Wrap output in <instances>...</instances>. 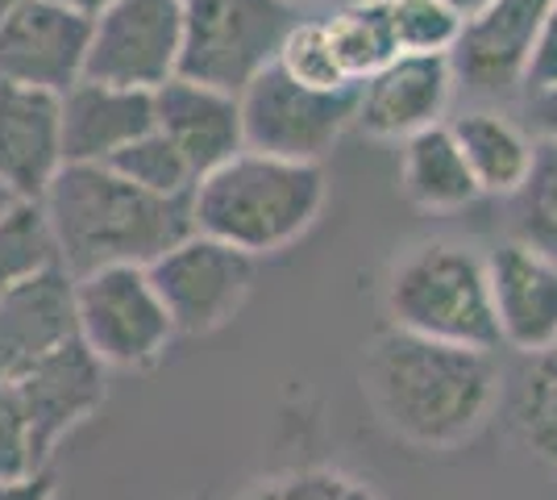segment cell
Masks as SVG:
<instances>
[{
	"label": "cell",
	"instance_id": "cell-1",
	"mask_svg": "<svg viewBox=\"0 0 557 500\" xmlns=\"http://www.w3.org/2000/svg\"><path fill=\"white\" fill-rule=\"evenodd\" d=\"M362 392L399 442L454 451L491 422L504 380L491 351L387 330L367 346Z\"/></svg>",
	"mask_w": 557,
	"mask_h": 500
},
{
	"label": "cell",
	"instance_id": "cell-2",
	"mask_svg": "<svg viewBox=\"0 0 557 500\" xmlns=\"http://www.w3.org/2000/svg\"><path fill=\"white\" fill-rule=\"evenodd\" d=\"M38 214L71 280L104 267H150L191 234V200L154 196L109 163H67Z\"/></svg>",
	"mask_w": 557,
	"mask_h": 500
},
{
	"label": "cell",
	"instance_id": "cell-3",
	"mask_svg": "<svg viewBox=\"0 0 557 500\" xmlns=\"http://www.w3.org/2000/svg\"><path fill=\"white\" fill-rule=\"evenodd\" d=\"M329 175L321 163H292L237 150L191 188V230L262 259L300 242L325 209Z\"/></svg>",
	"mask_w": 557,
	"mask_h": 500
},
{
	"label": "cell",
	"instance_id": "cell-4",
	"mask_svg": "<svg viewBox=\"0 0 557 500\" xmlns=\"http://www.w3.org/2000/svg\"><path fill=\"white\" fill-rule=\"evenodd\" d=\"M392 330L495 351V309H491L487 255L462 239H420L392 259L383 284Z\"/></svg>",
	"mask_w": 557,
	"mask_h": 500
},
{
	"label": "cell",
	"instance_id": "cell-5",
	"mask_svg": "<svg viewBox=\"0 0 557 500\" xmlns=\"http://www.w3.org/2000/svg\"><path fill=\"white\" fill-rule=\"evenodd\" d=\"M109 397V371L75 338L17 380L0 383V479L50 472V459Z\"/></svg>",
	"mask_w": 557,
	"mask_h": 500
},
{
	"label": "cell",
	"instance_id": "cell-6",
	"mask_svg": "<svg viewBox=\"0 0 557 500\" xmlns=\"http://www.w3.org/2000/svg\"><path fill=\"white\" fill-rule=\"evenodd\" d=\"M184 4V47L180 75L242 93L258 72L275 63L287 29L300 9L287 0H180Z\"/></svg>",
	"mask_w": 557,
	"mask_h": 500
},
{
	"label": "cell",
	"instance_id": "cell-7",
	"mask_svg": "<svg viewBox=\"0 0 557 500\" xmlns=\"http://www.w3.org/2000/svg\"><path fill=\"white\" fill-rule=\"evenodd\" d=\"M75 333L104 371H146L171 351L175 326L166 317L146 267H104L71 280Z\"/></svg>",
	"mask_w": 557,
	"mask_h": 500
},
{
	"label": "cell",
	"instance_id": "cell-8",
	"mask_svg": "<svg viewBox=\"0 0 557 500\" xmlns=\"http://www.w3.org/2000/svg\"><path fill=\"white\" fill-rule=\"evenodd\" d=\"M242 143L246 150L271 155V159H292V163H321L325 155L342 143L354 125V88L321 93L296 84L271 63L258 72L242 93Z\"/></svg>",
	"mask_w": 557,
	"mask_h": 500
},
{
	"label": "cell",
	"instance_id": "cell-9",
	"mask_svg": "<svg viewBox=\"0 0 557 500\" xmlns=\"http://www.w3.org/2000/svg\"><path fill=\"white\" fill-rule=\"evenodd\" d=\"M146 276L175 326V338H205L225 330L246 309V296L255 288V259L191 230L150 263Z\"/></svg>",
	"mask_w": 557,
	"mask_h": 500
},
{
	"label": "cell",
	"instance_id": "cell-10",
	"mask_svg": "<svg viewBox=\"0 0 557 500\" xmlns=\"http://www.w3.org/2000/svg\"><path fill=\"white\" fill-rule=\"evenodd\" d=\"M545 13L549 0H491L487 9L466 17L449 50L458 93L474 105H504L511 96H524Z\"/></svg>",
	"mask_w": 557,
	"mask_h": 500
},
{
	"label": "cell",
	"instance_id": "cell-11",
	"mask_svg": "<svg viewBox=\"0 0 557 500\" xmlns=\"http://www.w3.org/2000/svg\"><path fill=\"white\" fill-rule=\"evenodd\" d=\"M184 4L180 0H113L92 17L88 80L154 93L180 75Z\"/></svg>",
	"mask_w": 557,
	"mask_h": 500
},
{
	"label": "cell",
	"instance_id": "cell-12",
	"mask_svg": "<svg viewBox=\"0 0 557 500\" xmlns=\"http://www.w3.org/2000/svg\"><path fill=\"white\" fill-rule=\"evenodd\" d=\"M92 17L59 0H17L0 9V84L63 96L88 75Z\"/></svg>",
	"mask_w": 557,
	"mask_h": 500
},
{
	"label": "cell",
	"instance_id": "cell-13",
	"mask_svg": "<svg viewBox=\"0 0 557 500\" xmlns=\"http://www.w3.org/2000/svg\"><path fill=\"white\" fill-rule=\"evenodd\" d=\"M454 96L458 84L449 59L395 54L383 72L354 88V125L374 143H408L449 121Z\"/></svg>",
	"mask_w": 557,
	"mask_h": 500
},
{
	"label": "cell",
	"instance_id": "cell-14",
	"mask_svg": "<svg viewBox=\"0 0 557 500\" xmlns=\"http://www.w3.org/2000/svg\"><path fill=\"white\" fill-rule=\"evenodd\" d=\"M491 309L499 346L541 355L557 346V263L524 242H499L487 251Z\"/></svg>",
	"mask_w": 557,
	"mask_h": 500
},
{
	"label": "cell",
	"instance_id": "cell-15",
	"mask_svg": "<svg viewBox=\"0 0 557 500\" xmlns=\"http://www.w3.org/2000/svg\"><path fill=\"white\" fill-rule=\"evenodd\" d=\"M63 167L59 96L0 84V192L13 205H42Z\"/></svg>",
	"mask_w": 557,
	"mask_h": 500
},
{
	"label": "cell",
	"instance_id": "cell-16",
	"mask_svg": "<svg viewBox=\"0 0 557 500\" xmlns=\"http://www.w3.org/2000/svg\"><path fill=\"white\" fill-rule=\"evenodd\" d=\"M71 276L54 263L0 296V383L17 380L47 355L75 342Z\"/></svg>",
	"mask_w": 557,
	"mask_h": 500
},
{
	"label": "cell",
	"instance_id": "cell-17",
	"mask_svg": "<svg viewBox=\"0 0 557 500\" xmlns=\"http://www.w3.org/2000/svg\"><path fill=\"white\" fill-rule=\"evenodd\" d=\"M154 134H163L196 171V180H205L209 171L230 163L237 150H246L242 100L237 93L175 75L163 88H154Z\"/></svg>",
	"mask_w": 557,
	"mask_h": 500
},
{
	"label": "cell",
	"instance_id": "cell-18",
	"mask_svg": "<svg viewBox=\"0 0 557 500\" xmlns=\"http://www.w3.org/2000/svg\"><path fill=\"white\" fill-rule=\"evenodd\" d=\"M63 105V159L67 163H113L125 146L154 130V93L79 80L59 96Z\"/></svg>",
	"mask_w": 557,
	"mask_h": 500
},
{
	"label": "cell",
	"instance_id": "cell-19",
	"mask_svg": "<svg viewBox=\"0 0 557 500\" xmlns=\"http://www.w3.org/2000/svg\"><path fill=\"white\" fill-rule=\"evenodd\" d=\"M445 125H449V134L462 150L474 184H479V196L511 200L524 188L536 159V138L529 134L524 121L504 113L499 105H470Z\"/></svg>",
	"mask_w": 557,
	"mask_h": 500
},
{
	"label": "cell",
	"instance_id": "cell-20",
	"mask_svg": "<svg viewBox=\"0 0 557 500\" xmlns=\"http://www.w3.org/2000/svg\"><path fill=\"white\" fill-rule=\"evenodd\" d=\"M399 192L424 214H454L479 200V184L445 121L399 143Z\"/></svg>",
	"mask_w": 557,
	"mask_h": 500
},
{
	"label": "cell",
	"instance_id": "cell-21",
	"mask_svg": "<svg viewBox=\"0 0 557 500\" xmlns=\"http://www.w3.org/2000/svg\"><path fill=\"white\" fill-rule=\"evenodd\" d=\"M511 434L524 451L557 467V346L524 355L508 392Z\"/></svg>",
	"mask_w": 557,
	"mask_h": 500
},
{
	"label": "cell",
	"instance_id": "cell-22",
	"mask_svg": "<svg viewBox=\"0 0 557 500\" xmlns=\"http://www.w3.org/2000/svg\"><path fill=\"white\" fill-rule=\"evenodd\" d=\"M325 25L333 50H337V63L354 88L362 80H371L374 72H383L399 54L392 22H387V4H337L333 13H325Z\"/></svg>",
	"mask_w": 557,
	"mask_h": 500
},
{
	"label": "cell",
	"instance_id": "cell-23",
	"mask_svg": "<svg viewBox=\"0 0 557 500\" xmlns=\"http://www.w3.org/2000/svg\"><path fill=\"white\" fill-rule=\"evenodd\" d=\"M511 239L557 263V143H536L533 171L508 200Z\"/></svg>",
	"mask_w": 557,
	"mask_h": 500
},
{
	"label": "cell",
	"instance_id": "cell-24",
	"mask_svg": "<svg viewBox=\"0 0 557 500\" xmlns=\"http://www.w3.org/2000/svg\"><path fill=\"white\" fill-rule=\"evenodd\" d=\"M275 68L283 75H292L296 84L321 88V93L354 88L346 72H342V63H337V50H333L325 17H300V22L292 25L275 54Z\"/></svg>",
	"mask_w": 557,
	"mask_h": 500
},
{
	"label": "cell",
	"instance_id": "cell-25",
	"mask_svg": "<svg viewBox=\"0 0 557 500\" xmlns=\"http://www.w3.org/2000/svg\"><path fill=\"white\" fill-rule=\"evenodd\" d=\"M242 500H383V497H379L374 484H367V479L346 472V467L312 463V467H287V472L255 479Z\"/></svg>",
	"mask_w": 557,
	"mask_h": 500
},
{
	"label": "cell",
	"instance_id": "cell-26",
	"mask_svg": "<svg viewBox=\"0 0 557 500\" xmlns=\"http://www.w3.org/2000/svg\"><path fill=\"white\" fill-rule=\"evenodd\" d=\"M109 167L121 171L129 184L154 192V196H171V200H191V188L200 184L184 155L166 143L163 134H154V130L146 138H138L134 146H125Z\"/></svg>",
	"mask_w": 557,
	"mask_h": 500
},
{
	"label": "cell",
	"instance_id": "cell-27",
	"mask_svg": "<svg viewBox=\"0 0 557 500\" xmlns=\"http://www.w3.org/2000/svg\"><path fill=\"white\" fill-rule=\"evenodd\" d=\"M54 246H50L47 221L38 205H17L0 217V296L13 284L54 267Z\"/></svg>",
	"mask_w": 557,
	"mask_h": 500
},
{
	"label": "cell",
	"instance_id": "cell-28",
	"mask_svg": "<svg viewBox=\"0 0 557 500\" xmlns=\"http://www.w3.org/2000/svg\"><path fill=\"white\" fill-rule=\"evenodd\" d=\"M387 22L399 54H433L449 59V50L462 34V17L445 9L442 0H392Z\"/></svg>",
	"mask_w": 557,
	"mask_h": 500
},
{
	"label": "cell",
	"instance_id": "cell-29",
	"mask_svg": "<svg viewBox=\"0 0 557 500\" xmlns=\"http://www.w3.org/2000/svg\"><path fill=\"white\" fill-rule=\"evenodd\" d=\"M557 84V0H549V13L541 22V38H536V54H533V72H529V88H549Z\"/></svg>",
	"mask_w": 557,
	"mask_h": 500
},
{
	"label": "cell",
	"instance_id": "cell-30",
	"mask_svg": "<svg viewBox=\"0 0 557 500\" xmlns=\"http://www.w3.org/2000/svg\"><path fill=\"white\" fill-rule=\"evenodd\" d=\"M520 100H524L529 134H533L536 143H557V84L533 88V93H524Z\"/></svg>",
	"mask_w": 557,
	"mask_h": 500
},
{
	"label": "cell",
	"instance_id": "cell-31",
	"mask_svg": "<svg viewBox=\"0 0 557 500\" xmlns=\"http://www.w3.org/2000/svg\"><path fill=\"white\" fill-rule=\"evenodd\" d=\"M0 500H59V484L50 472L25 479H0Z\"/></svg>",
	"mask_w": 557,
	"mask_h": 500
},
{
	"label": "cell",
	"instance_id": "cell-32",
	"mask_svg": "<svg viewBox=\"0 0 557 500\" xmlns=\"http://www.w3.org/2000/svg\"><path fill=\"white\" fill-rule=\"evenodd\" d=\"M59 4H67L75 13H84V17H96V13H104L113 0H59Z\"/></svg>",
	"mask_w": 557,
	"mask_h": 500
},
{
	"label": "cell",
	"instance_id": "cell-33",
	"mask_svg": "<svg viewBox=\"0 0 557 500\" xmlns=\"http://www.w3.org/2000/svg\"><path fill=\"white\" fill-rule=\"evenodd\" d=\"M445 9H454V13H458V17H474V13H479V9H487L491 0H442Z\"/></svg>",
	"mask_w": 557,
	"mask_h": 500
},
{
	"label": "cell",
	"instance_id": "cell-34",
	"mask_svg": "<svg viewBox=\"0 0 557 500\" xmlns=\"http://www.w3.org/2000/svg\"><path fill=\"white\" fill-rule=\"evenodd\" d=\"M9 209H17V205H13V200H9V196H4V192H0V217L9 214Z\"/></svg>",
	"mask_w": 557,
	"mask_h": 500
},
{
	"label": "cell",
	"instance_id": "cell-35",
	"mask_svg": "<svg viewBox=\"0 0 557 500\" xmlns=\"http://www.w3.org/2000/svg\"><path fill=\"white\" fill-rule=\"evenodd\" d=\"M337 4H392V0H337Z\"/></svg>",
	"mask_w": 557,
	"mask_h": 500
},
{
	"label": "cell",
	"instance_id": "cell-36",
	"mask_svg": "<svg viewBox=\"0 0 557 500\" xmlns=\"http://www.w3.org/2000/svg\"><path fill=\"white\" fill-rule=\"evenodd\" d=\"M287 4H296V9H304V4H308V0H287Z\"/></svg>",
	"mask_w": 557,
	"mask_h": 500
},
{
	"label": "cell",
	"instance_id": "cell-37",
	"mask_svg": "<svg viewBox=\"0 0 557 500\" xmlns=\"http://www.w3.org/2000/svg\"><path fill=\"white\" fill-rule=\"evenodd\" d=\"M9 4H17V0H0V9H9Z\"/></svg>",
	"mask_w": 557,
	"mask_h": 500
}]
</instances>
